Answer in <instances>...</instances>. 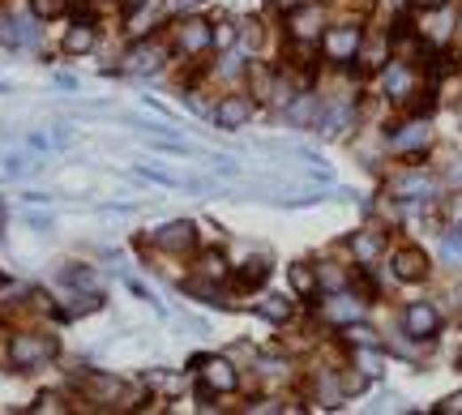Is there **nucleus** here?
<instances>
[{
  "label": "nucleus",
  "instance_id": "2eb2a0df",
  "mask_svg": "<svg viewBox=\"0 0 462 415\" xmlns=\"http://www.w3.org/2000/svg\"><path fill=\"white\" fill-rule=\"evenodd\" d=\"M86 394L98 398V403H121L124 398V386L116 377H86Z\"/></svg>",
  "mask_w": 462,
  "mask_h": 415
},
{
  "label": "nucleus",
  "instance_id": "72a5a7b5",
  "mask_svg": "<svg viewBox=\"0 0 462 415\" xmlns=\"http://www.w3.org/2000/svg\"><path fill=\"white\" fill-rule=\"evenodd\" d=\"M240 26H244V30H240V39L248 43V48H257V39H262V30H257V22L248 18V22H240Z\"/></svg>",
  "mask_w": 462,
  "mask_h": 415
},
{
  "label": "nucleus",
  "instance_id": "9d476101",
  "mask_svg": "<svg viewBox=\"0 0 462 415\" xmlns=\"http://www.w3.org/2000/svg\"><path fill=\"white\" fill-rule=\"evenodd\" d=\"M215 48V26L201 22V18H184L180 22V51H189V56H197V51Z\"/></svg>",
  "mask_w": 462,
  "mask_h": 415
},
{
  "label": "nucleus",
  "instance_id": "9b49d317",
  "mask_svg": "<svg viewBox=\"0 0 462 415\" xmlns=\"http://www.w3.org/2000/svg\"><path fill=\"white\" fill-rule=\"evenodd\" d=\"M248 116H253V98H244V95H227L215 107V124L219 129H240V124H248Z\"/></svg>",
  "mask_w": 462,
  "mask_h": 415
},
{
  "label": "nucleus",
  "instance_id": "7ed1b4c3",
  "mask_svg": "<svg viewBox=\"0 0 462 415\" xmlns=\"http://www.w3.org/2000/svg\"><path fill=\"white\" fill-rule=\"evenodd\" d=\"M163 60H168V48H163L159 39H142V43H133V48H129V56H124V69H129V74H137V77H146V74H159V69H163Z\"/></svg>",
  "mask_w": 462,
  "mask_h": 415
},
{
  "label": "nucleus",
  "instance_id": "f8f14e48",
  "mask_svg": "<svg viewBox=\"0 0 462 415\" xmlns=\"http://www.w3.org/2000/svg\"><path fill=\"white\" fill-rule=\"evenodd\" d=\"M325 317L347 325V321H360L364 317V304L356 300V295H334V300H325Z\"/></svg>",
  "mask_w": 462,
  "mask_h": 415
},
{
  "label": "nucleus",
  "instance_id": "6e6552de",
  "mask_svg": "<svg viewBox=\"0 0 462 415\" xmlns=\"http://www.w3.org/2000/svg\"><path fill=\"white\" fill-rule=\"evenodd\" d=\"M394 278L398 283H419V278H428V257H424V248H398L394 253Z\"/></svg>",
  "mask_w": 462,
  "mask_h": 415
},
{
  "label": "nucleus",
  "instance_id": "ddd939ff",
  "mask_svg": "<svg viewBox=\"0 0 462 415\" xmlns=\"http://www.w3.org/2000/svg\"><path fill=\"white\" fill-rule=\"evenodd\" d=\"M60 48L69 51V56H86V51H95V26L82 18V22L65 35V43H60Z\"/></svg>",
  "mask_w": 462,
  "mask_h": 415
},
{
  "label": "nucleus",
  "instance_id": "1a4fd4ad",
  "mask_svg": "<svg viewBox=\"0 0 462 415\" xmlns=\"http://www.w3.org/2000/svg\"><path fill=\"white\" fill-rule=\"evenodd\" d=\"M321 26H325V9L321 4H300V9H292V35L300 43H313L317 35H321Z\"/></svg>",
  "mask_w": 462,
  "mask_h": 415
},
{
  "label": "nucleus",
  "instance_id": "473e14b6",
  "mask_svg": "<svg viewBox=\"0 0 462 415\" xmlns=\"http://www.w3.org/2000/svg\"><path fill=\"white\" fill-rule=\"evenodd\" d=\"M201 4H206V0H171L168 9L176 13V18H184V13H193V9H201Z\"/></svg>",
  "mask_w": 462,
  "mask_h": 415
},
{
  "label": "nucleus",
  "instance_id": "4be33fe9",
  "mask_svg": "<svg viewBox=\"0 0 462 415\" xmlns=\"http://www.w3.org/2000/svg\"><path fill=\"white\" fill-rule=\"evenodd\" d=\"M342 342H351V347H377V334L368 330L364 321H347L342 325Z\"/></svg>",
  "mask_w": 462,
  "mask_h": 415
},
{
  "label": "nucleus",
  "instance_id": "a878e982",
  "mask_svg": "<svg viewBox=\"0 0 462 415\" xmlns=\"http://www.w3.org/2000/svg\"><path fill=\"white\" fill-rule=\"evenodd\" d=\"M65 283H74V287H86V292H95V270H90V266H69V270H65Z\"/></svg>",
  "mask_w": 462,
  "mask_h": 415
},
{
  "label": "nucleus",
  "instance_id": "b1692460",
  "mask_svg": "<svg viewBox=\"0 0 462 415\" xmlns=\"http://www.w3.org/2000/svg\"><path fill=\"white\" fill-rule=\"evenodd\" d=\"M356 368L368 372V377H377V372H381V351H377V347H360V351H356Z\"/></svg>",
  "mask_w": 462,
  "mask_h": 415
},
{
  "label": "nucleus",
  "instance_id": "393cba45",
  "mask_svg": "<svg viewBox=\"0 0 462 415\" xmlns=\"http://www.w3.org/2000/svg\"><path fill=\"white\" fill-rule=\"evenodd\" d=\"M65 4H69V0H30V13L48 22V18H60V13H65Z\"/></svg>",
  "mask_w": 462,
  "mask_h": 415
},
{
  "label": "nucleus",
  "instance_id": "aec40b11",
  "mask_svg": "<svg viewBox=\"0 0 462 415\" xmlns=\"http://www.w3.org/2000/svg\"><path fill=\"white\" fill-rule=\"evenodd\" d=\"M257 313L266 321H278V325H283V321H292V300H287V295H266V300L257 304Z\"/></svg>",
  "mask_w": 462,
  "mask_h": 415
},
{
  "label": "nucleus",
  "instance_id": "2f4dec72",
  "mask_svg": "<svg viewBox=\"0 0 462 415\" xmlns=\"http://www.w3.org/2000/svg\"><path fill=\"white\" fill-rule=\"evenodd\" d=\"M437 411H441V415H462V390H458V394H450V398H441Z\"/></svg>",
  "mask_w": 462,
  "mask_h": 415
},
{
  "label": "nucleus",
  "instance_id": "f3484780",
  "mask_svg": "<svg viewBox=\"0 0 462 415\" xmlns=\"http://www.w3.org/2000/svg\"><path fill=\"white\" fill-rule=\"evenodd\" d=\"M389 146H394V150H419V146H428V124H407V129H398V133L389 137Z\"/></svg>",
  "mask_w": 462,
  "mask_h": 415
},
{
  "label": "nucleus",
  "instance_id": "6ab92c4d",
  "mask_svg": "<svg viewBox=\"0 0 462 415\" xmlns=\"http://www.w3.org/2000/svg\"><path fill=\"white\" fill-rule=\"evenodd\" d=\"M266 278H270V262L253 257V262H244V270L236 274V287H244V292H248V287H262Z\"/></svg>",
  "mask_w": 462,
  "mask_h": 415
},
{
  "label": "nucleus",
  "instance_id": "c756f323",
  "mask_svg": "<svg viewBox=\"0 0 462 415\" xmlns=\"http://www.w3.org/2000/svg\"><path fill=\"white\" fill-rule=\"evenodd\" d=\"M137 176H142V180H154V184H180V180H176V176H168V171H159V168H137Z\"/></svg>",
  "mask_w": 462,
  "mask_h": 415
},
{
  "label": "nucleus",
  "instance_id": "cd10ccee",
  "mask_svg": "<svg viewBox=\"0 0 462 415\" xmlns=\"http://www.w3.org/2000/svg\"><path fill=\"white\" fill-rule=\"evenodd\" d=\"M450 22H454V18H450V13H441L433 26H424V39H437V43H441V39L450 35Z\"/></svg>",
  "mask_w": 462,
  "mask_h": 415
},
{
  "label": "nucleus",
  "instance_id": "a211bd4d",
  "mask_svg": "<svg viewBox=\"0 0 462 415\" xmlns=\"http://www.w3.org/2000/svg\"><path fill=\"white\" fill-rule=\"evenodd\" d=\"M197 274H201V278H210V283L227 278V257H223L219 248H206V253H201V262H197Z\"/></svg>",
  "mask_w": 462,
  "mask_h": 415
},
{
  "label": "nucleus",
  "instance_id": "39448f33",
  "mask_svg": "<svg viewBox=\"0 0 462 415\" xmlns=\"http://www.w3.org/2000/svg\"><path fill=\"white\" fill-rule=\"evenodd\" d=\"M364 43V35H360V26H334V30H325V56L330 60H351L356 51Z\"/></svg>",
  "mask_w": 462,
  "mask_h": 415
},
{
  "label": "nucleus",
  "instance_id": "a19ab883",
  "mask_svg": "<svg viewBox=\"0 0 462 415\" xmlns=\"http://www.w3.org/2000/svg\"><path fill=\"white\" fill-rule=\"evenodd\" d=\"M411 4H419V9H441L445 0H411Z\"/></svg>",
  "mask_w": 462,
  "mask_h": 415
},
{
  "label": "nucleus",
  "instance_id": "e433bc0d",
  "mask_svg": "<svg viewBox=\"0 0 462 415\" xmlns=\"http://www.w3.org/2000/svg\"><path fill=\"white\" fill-rule=\"evenodd\" d=\"M124 283H129V292L137 295V300H146V304H159V300H154V295H150L146 287H142V283H137V278H124Z\"/></svg>",
  "mask_w": 462,
  "mask_h": 415
},
{
  "label": "nucleus",
  "instance_id": "f257e3e1",
  "mask_svg": "<svg viewBox=\"0 0 462 415\" xmlns=\"http://www.w3.org/2000/svg\"><path fill=\"white\" fill-rule=\"evenodd\" d=\"M9 360H13V368H22V372H35V368H43L56 360V342H51L48 334H13Z\"/></svg>",
  "mask_w": 462,
  "mask_h": 415
},
{
  "label": "nucleus",
  "instance_id": "423d86ee",
  "mask_svg": "<svg viewBox=\"0 0 462 415\" xmlns=\"http://www.w3.org/2000/svg\"><path fill=\"white\" fill-rule=\"evenodd\" d=\"M389 193H394V197H407V201L433 197V193H437V176H428V171H407V176L389 180Z\"/></svg>",
  "mask_w": 462,
  "mask_h": 415
},
{
  "label": "nucleus",
  "instance_id": "ea45409f",
  "mask_svg": "<svg viewBox=\"0 0 462 415\" xmlns=\"http://www.w3.org/2000/svg\"><path fill=\"white\" fill-rule=\"evenodd\" d=\"M270 4H274V9H287V13H292V9H300V0H270Z\"/></svg>",
  "mask_w": 462,
  "mask_h": 415
},
{
  "label": "nucleus",
  "instance_id": "f704fd0d",
  "mask_svg": "<svg viewBox=\"0 0 462 415\" xmlns=\"http://www.w3.org/2000/svg\"><path fill=\"white\" fill-rule=\"evenodd\" d=\"M219 74H223V77H240V74H244V65H240V60H236V56H223Z\"/></svg>",
  "mask_w": 462,
  "mask_h": 415
},
{
  "label": "nucleus",
  "instance_id": "79ce46f5",
  "mask_svg": "<svg viewBox=\"0 0 462 415\" xmlns=\"http://www.w3.org/2000/svg\"><path fill=\"white\" fill-rule=\"evenodd\" d=\"M129 4V13H137V9H146V0H124Z\"/></svg>",
  "mask_w": 462,
  "mask_h": 415
},
{
  "label": "nucleus",
  "instance_id": "c9c22d12",
  "mask_svg": "<svg viewBox=\"0 0 462 415\" xmlns=\"http://www.w3.org/2000/svg\"><path fill=\"white\" fill-rule=\"evenodd\" d=\"M231 39H236V26H231V22H223L219 30H215V43H219V48H227Z\"/></svg>",
  "mask_w": 462,
  "mask_h": 415
},
{
  "label": "nucleus",
  "instance_id": "4c0bfd02",
  "mask_svg": "<svg viewBox=\"0 0 462 415\" xmlns=\"http://www.w3.org/2000/svg\"><path fill=\"white\" fill-rule=\"evenodd\" d=\"M35 411H60V403H56V394H43V398L35 403Z\"/></svg>",
  "mask_w": 462,
  "mask_h": 415
},
{
  "label": "nucleus",
  "instance_id": "7c9ffc66",
  "mask_svg": "<svg viewBox=\"0 0 462 415\" xmlns=\"http://www.w3.org/2000/svg\"><path fill=\"white\" fill-rule=\"evenodd\" d=\"M368 386V372H351V377H342V394H360Z\"/></svg>",
  "mask_w": 462,
  "mask_h": 415
},
{
  "label": "nucleus",
  "instance_id": "bb28decb",
  "mask_svg": "<svg viewBox=\"0 0 462 415\" xmlns=\"http://www.w3.org/2000/svg\"><path fill=\"white\" fill-rule=\"evenodd\" d=\"M360 51H364V65H381V60H386V39L360 43Z\"/></svg>",
  "mask_w": 462,
  "mask_h": 415
},
{
  "label": "nucleus",
  "instance_id": "4468645a",
  "mask_svg": "<svg viewBox=\"0 0 462 415\" xmlns=\"http://www.w3.org/2000/svg\"><path fill=\"white\" fill-rule=\"evenodd\" d=\"M381 245H386V231H372V227L351 236V253H356L360 262H372V257L381 253Z\"/></svg>",
  "mask_w": 462,
  "mask_h": 415
},
{
  "label": "nucleus",
  "instance_id": "dca6fc26",
  "mask_svg": "<svg viewBox=\"0 0 462 415\" xmlns=\"http://www.w3.org/2000/svg\"><path fill=\"white\" fill-rule=\"evenodd\" d=\"M411 90H415V74H411V69H403V65L386 69V95L389 98H407Z\"/></svg>",
  "mask_w": 462,
  "mask_h": 415
},
{
  "label": "nucleus",
  "instance_id": "0eeeda50",
  "mask_svg": "<svg viewBox=\"0 0 462 415\" xmlns=\"http://www.w3.org/2000/svg\"><path fill=\"white\" fill-rule=\"evenodd\" d=\"M403 325H407L411 339L424 342V339H433V334L441 330V313L433 309V304H411V309L403 313Z\"/></svg>",
  "mask_w": 462,
  "mask_h": 415
},
{
  "label": "nucleus",
  "instance_id": "412c9836",
  "mask_svg": "<svg viewBox=\"0 0 462 415\" xmlns=\"http://www.w3.org/2000/svg\"><path fill=\"white\" fill-rule=\"evenodd\" d=\"M287 278H292V287H295V292H300V295H313L317 287H321V278H317V270H313V266H304V262H295Z\"/></svg>",
  "mask_w": 462,
  "mask_h": 415
},
{
  "label": "nucleus",
  "instance_id": "58836bf2",
  "mask_svg": "<svg viewBox=\"0 0 462 415\" xmlns=\"http://www.w3.org/2000/svg\"><path fill=\"white\" fill-rule=\"evenodd\" d=\"M56 86H60V90H77V77L74 74H56Z\"/></svg>",
  "mask_w": 462,
  "mask_h": 415
},
{
  "label": "nucleus",
  "instance_id": "5701e85b",
  "mask_svg": "<svg viewBox=\"0 0 462 415\" xmlns=\"http://www.w3.org/2000/svg\"><path fill=\"white\" fill-rule=\"evenodd\" d=\"M95 309H103V295H98V292H86V295H77V304H69L60 317L74 321V317H82V313H95Z\"/></svg>",
  "mask_w": 462,
  "mask_h": 415
},
{
  "label": "nucleus",
  "instance_id": "20e7f679",
  "mask_svg": "<svg viewBox=\"0 0 462 415\" xmlns=\"http://www.w3.org/2000/svg\"><path fill=\"white\" fill-rule=\"evenodd\" d=\"M150 240L163 248V253H193L197 227H193L189 219H176V223H163V227H154V236H150Z\"/></svg>",
  "mask_w": 462,
  "mask_h": 415
},
{
  "label": "nucleus",
  "instance_id": "f03ea898",
  "mask_svg": "<svg viewBox=\"0 0 462 415\" xmlns=\"http://www.w3.org/2000/svg\"><path fill=\"white\" fill-rule=\"evenodd\" d=\"M197 368V377H201V386L206 390H215V394H227V390H236V368H231V360H223V356H206V360H193Z\"/></svg>",
  "mask_w": 462,
  "mask_h": 415
},
{
  "label": "nucleus",
  "instance_id": "c85d7f7f",
  "mask_svg": "<svg viewBox=\"0 0 462 415\" xmlns=\"http://www.w3.org/2000/svg\"><path fill=\"white\" fill-rule=\"evenodd\" d=\"M317 116V103L309 95L300 98V103H292V121H313Z\"/></svg>",
  "mask_w": 462,
  "mask_h": 415
}]
</instances>
